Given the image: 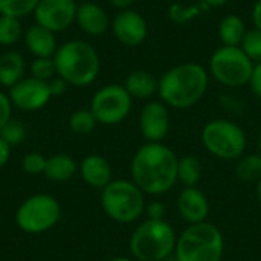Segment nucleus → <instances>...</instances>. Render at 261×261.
Listing matches in <instances>:
<instances>
[{"label": "nucleus", "instance_id": "nucleus-30", "mask_svg": "<svg viewBox=\"0 0 261 261\" xmlns=\"http://www.w3.org/2000/svg\"><path fill=\"white\" fill-rule=\"evenodd\" d=\"M29 75L41 81H50L54 76H57L54 57L52 58H34L29 64Z\"/></svg>", "mask_w": 261, "mask_h": 261}, {"label": "nucleus", "instance_id": "nucleus-33", "mask_svg": "<svg viewBox=\"0 0 261 261\" xmlns=\"http://www.w3.org/2000/svg\"><path fill=\"white\" fill-rule=\"evenodd\" d=\"M12 102L9 99V95L0 90V130L12 119Z\"/></svg>", "mask_w": 261, "mask_h": 261}, {"label": "nucleus", "instance_id": "nucleus-43", "mask_svg": "<svg viewBox=\"0 0 261 261\" xmlns=\"http://www.w3.org/2000/svg\"><path fill=\"white\" fill-rule=\"evenodd\" d=\"M107 261H135L132 257H113V258H110V260Z\"/></svg>", "mask_w": 261, "mask_h": 261}, {"label": "nucleus", "instance_id": "nucleus-11", "mask_svg": "<svg viewBox=\"0 0 261 261\" xmlns=\"http://www.w3.org/2000/svg\"><path fill=\"white\" fill-rule=\"evenodd\" d=\"M78 3L75 0H40L34 18L35 23L54 34L69 29L75 23Z\"/></svg>", "mask_w": 261, "mask_h": 261}, {"label": "nucleus", "instance_id": "nucleus-32", "mask_svg": "<svg viewBox=\"0 0 261 261\" xmlns=\"http://www.w3.org/2000/svg\"><path fill=\"white\" fill-rule=\"evenodd\" d=\"M46 161H47V158H44L41 153L31 151V153L23 156V159H21V170L26 174H31V176L43 174L44 168H46Z\"/></svg>", "mask_w": 261, "mask_h": 261}, {"label": "nucleus", "instance_id": "nucleus-34", "mask_svg": "<svg viewBox=\"0 0 261 261\" xmlns=\"http://www.w3.org/2000/svg\"><path fill=\"white\" fill-rule=\"evenodd\" d=\"M165 213H167V208L159 200H153L147 203L145 206V216L150 220H165Z\"/></svg>", "mask_w": 261, "mask_h": 261}, {"label": "nucleus", "instance_id": "nucleus-26", "mask_svg": "<svg viewBox=\"0 0 261 261\" xmlns=\"http://www.w3.org/2000/svg\"><path fill=\"white\" fill-rule=\"evenodd\" d=\"M210 8L202 2L200 5H191L185 6L180 3H173L168 9V17L176 24H187L191 20H194L202 11H208Z\"/></svg>", "mask_w": 261, "mask_h": 261}, {"label": "nucleus", "instance_id": "nucleus-39", "mask_svg": "<svg viewBox=\"0 0 261 261\" xmlns=\"http://www.w3.org/2000/svg\"><path fill=\"white\" fill-rule=\"evenodd\" d=\"M252 21H254V28H257L258 31H261V0H257V3L254 5Z\"/></svg>", "mask_w": 261, "mask_h": 261}, {"label": "nucleus", "instance_id": "nucleus-35", "mask_svg": "<svg viewBox=\"0 0 261 261\" xmlns=\"http://www.w3.org/2000/svg\"><path fill=\"white\" fill-rule=\"evenodd\" d=\"M47 84H49V90H50V95H52V96H61V95L66 92L67 86H69V84H67L63 78H60L58 75L54 76L50 81H47Z\"/></svg>", "mask_w": 261, "mask_h": 261}, {"label": "nucleus", "instance_id": "nucleus-8", "mask_svg": "<svg viewBox=\"0 0 261 261\" xmlns=\"http://www.w3.org/2000/svg\"><path fill=\"white\" fill-rule=\"evenodd\" d=\"M254 63L240 49V46H220L210 58V73L213 78L226 87H245L249 84Z\"/></svg>", "mask_w": 261, "mask_h": 261}, {"label": "nucleus", "instance_id": "nucleus-16", "mask_svg": "<svg viewBox=\"0 0 261 261\" xmlns=\"http://www.w3.org/2000/svg\"><path fill=\"white\" fill-rule=\"evenodd\" d=\"M75 23L78 28L92 37L104 35L112 26V20L106 9L95 2H81L76 8Z\"/></svg>", "mask_w": 261, "mask_h": 261}, {"label": "nucleus", "instance_id": "nucleus-4", "mask_svg": "<svg viewBox=\"0 0 261 261\" xmlns=\"http://www.w3.org/2000/svg\"><path fill=\"white\" fill-rule=\"evenodd\" d=\"M177 234L167 220H144L132 232L128 248L135 261H164L174 254Z\"/></svg>", "mask_w": 261, "mask_h": 261}, {"label": "nucleus", "instance_id": "nucleus-18", "mask_svg": "<svg viewBox=\"0 0 261 261\" xmlns=\"http://www.w3.org/2000/svg\"><path fill=\"white\" fill-rule=\"evenodd\" d=\"M23 40L26 49L34 55V58H52L58 49L55 34L37 23L24 31Z\"/></svg>", "mask_w": 261, "mask_h": 261}, {"label": "nucleus", "instance_id": "nucleus-31", "mask_svg": "<svg viewBox=\"0 0 261 261\" xmlns=\"http://www.w3.org/2000/svg\"><path fill=\"white\" fill-rule=\"evenodd\" d=\"M0 138L9 145V147H15L18 144H21L26 138V128L24 124L20 122L18 119H11L2 130H0Z\"/></svg>", "mask_w": 261, "mask_h": 261}, {"label": "nucleus", "instance_id": "nucleus-25", "mask_svg": "<svg viewBox=\"0 0 261 261\" xmlns=\"http://www.w3.org/2000/svg\"><path fill=\"white\" fill-rule=\"evenodd\" d=\"M23 26L20 18L0 14V44L12 46L23 37Z\"/></svg>", "mask_w": 261, "mask_h": 261}, {"label": "nucleus", "instance_id": "nucleus-7", "mask_svg": "<svg viewBox=\"0 0 261 261\" xmlns=\"http://www.w3.org/2000/svg\"><path fill=\"white\" fill-rule=\"evenodd\" d=\"M205 150L222 161L240 159L248 147L245 130L234 121L217 118L206 122L200 133Z\"/></svg>", "mask_w": 261, "mask_h": 261}, {"label": "nucleus", "instance_id": "nucleus-10", "mask_svg": "<svg viewBox=\"0 0 261 261\" xmlns=\"http://www.w3.org/2000/svg\"><path fill=\"white\" fill-rule=\"evenodd\" d=\"M133 107V98L124 84H107L98 89L90 101V112L98 124L116 125L127 119Z\"/></svg>", "mask_w": 261, "mask_h": 261}, {"label": "nucleus", "instance_id": "nucleus-19", "mask_svg": "<svg viewBox=\"0 0 261 261\" xmlns=\"http://www.w3.org/2000/svg\"><path fill=\"white\" fill-rule=\"evenodd\" d=\"M124 87L133 99H148L154 93H158L159 80L151 72L139 69L133 70L125 78Z\"/></svg>", "mask_w": 261, "mask_h": 261}, {"label": "nucleus", "instance_id": "nucleus-41", "mask_svg": "<svg viewBox=\"0 0 261 261\" xmlns=\"http://www.w3.org/2000/svg\"><path fill=\"white\" fill-rule=\"evenodd\" d=\"M208 8H220V6H225L229 0H202Z\"/></svg>", "mask_w": 261, "mask_h": 261}, {"label": "nucleus", "instance_id": "nucleus-44", "mask_svg": "<svg viewBox=\"0 0 261 261\" xmlns=\"http://www.w3.org/2000/svg\"><path fill=\"white\" fill-rule=\"evenodd\" d=\"M258 154L261 156V132H260V136H258Z\"/></svg>", "mask_w": 261, "mask_h": 261}, {"label": "nucleus", "instance_id": "nucleus-20", "mask_svg": "<svg viewBox=\"0 0 261 261\" xmlns=\"http://www.w3.org/2000/svg\"><path fill=\"white\" fill-rule=\"evenodd\" d=\"M26 63L20 52L8 50L0 57V86L11 89L24 78Z\"/></svg>", "mask_w": 261, "mask_h": 261}, {"label": "nucleus", "instance_id": "nucleus-6", "mask_svg": "<svg viewBox=\"0 0 261 261\" xmlns=\"http://www.w3.org/2000/svg\"><path fill=\"white\" fill-rule=\"evenodd\" d=\"M145 194L133 180L115 179L101 190V208L116 223H133L145 214Z\"/></svg>", "mask_w": 261, "mask_h": 261}, {"label": "nucleus", "instance_id": "nucleus-1", "mask_svg": "<svg viewBox=\"0 0 261 261\" xmlns=\"http://www.w3.org/2000/svg\"><path fill=\"white\" fill-rule=\"evenodd\" d=\"M176 153L164 142H145L132 158L130 176L147 196L170 193L177 184Z\"/></svg>", "mask_w": 261, "mask_h": 261}, {"label": "nucleus", "instance_id": "nucleus-37", "mask_svg": "<svg viewBox=\"0 0 261 261\" xmlns=\"http://www.w3.org/2000/svg\"><path fill=\"white\" fill-rule=\"evenodd\" d=\"M11 159V147L0 138V170L9 162Z\"/></svg>", "mask_w": 261, "mask_h": 261}, {"label": "nucleus", "instance_id": "nucleus-3", "mask_svg": "<svg viewBox=\"0 0 261 261\" xmlns=\"http://www.w3.org/2000/svg\"><path fill=\"white\" fill-rule=\"evenodd\" d=\"M54 61L57 75L73 87L93 84L101 70L98 50L84 40H69L60 44Z\"/></svg>", "mask_w": 261, "mask_h": 261}, {"label": "nucleus", "instance_id": "nucleus-22", "mask_svg": "<svg viewBox=\"0 0 261 261\" xmlns=\"http://www.w3.org/2000/svg\"><path fill=\"white\" fill-rule=\"evenodd\" d=\"M246 31L245 20L240 15L229 14L220 20L217 34L223 46H240Z\"/></svg>", "mask_w": 261, "mask_h": 261}, {"label": "nucleus", "instance_id": "nucleus-45", "mask_svg": "<svg viewBox=\"0 0 261 261\" xmlns=\"http://www.w3.org/2000/svg\"><path fill=\"white\" fill-rule=\"evenodd\" d=\"M75 2H76V3H78V2H80V0H75Z\"/></svg>", "mask_w": 261, "mask_h": 261}, {"label": "nucleus", "instance_id": "nucleus-13", "mask_svg": "<svg viewBox=\"0 0 261 261\" xmlns=\"http://www.w3.org/2000/svg\"><path fill=\"white\" fill-rule=\"evenodd\" d=\"M112 31L116 40L128 47L139 46L148 35V24L144 15L128 8L119 11L112 20Z\"/></svg>", "mask_w": 261, "mask_h": 261}, {"label": "nucleus", "instance_id": "nucleus-12", "mask_svg": "<svg viewBox=\"0 0 261 261\" xmlns=\"http://www.w3.org/2000/svg\"><path fill=\"white\" fill-rule=\"evenodd\" d=\"M12 106L21 112H37L47 106L52 95L47 81L34 76H24L8 92Z\"/></svg>", "mask_w": 261, "mask_h": 261}, {"label": "nucleus", "instance_id": "nucleus-24", "mask_svg": "<svg viewBox=\"0 0 261 261\" xmlns=\"http://www.w3.org/2000/svg\"><path fill=\"white\" fill-rule=\"evenodd\" d=\"M234 174L245 184H257L261 179V156L258 153L243 154L236 161Z\"/></svg>", "mask_w": 261, "mask_h": 261}, {"label": "nucleus", "instance_id": "nucleus-14", "mask_svg": "<svg viewBox=\"0 0 261 261\" xmlns=\"http://www.w3.org/2000/svg\"><path fill=\"white\" fill-rule=\"evenodd\" d=\"M139 130L145 142H162L170 132L168 107L159 101H148L139 113Z\"/></svg>", "mask_w": 261, "mask_h": 261}, {"label": "nucleus", "instance_id": "nucleus-27", "mask_svg": "<svg viewBox=\"0 0 261 261\" xmlns=\"http://www.w3.org/2000/svg\"><path fill=\"white\" fill-rule=\"evenodd\" d=\"M98 125L96 118L90 112V109H80L73 112L69 118V127L76 135H89Z\"/></svg>", "mask_w": 261, "mask_h": 261}, {"label": "nucleus", "instance_id": "nucleus-5", "mask_svg": "<svg viewBox=\"0 0 261 261\" xmlns=\"http://www.w3.org/2000/svg\"><path fill=\"white\" fill-rule=\"evenodd\" d=\"M174 255L176 261H222L225 255V237L210 222L188 225L177 236Z\"/></svg>", "mask_w": 261, "mask_h": 261}, {"label": "nucleus", "instance_id": "nucleus-36", "mask_svg": "<svg viewBox=\"0 0 261 261\" xmlns=\"http://www.w3.org/2000/svg\"><path fill=\"white\" fill-rule=\"evenodd\" d=\"M249 86H251L254 95L261 99V63H257V64L254 66V72H252Z\"/></svg>", "mask_w": 261, "mask_h": 261}, {"label": "nucleus", "instance_id": "nucleus-21", "mask_svg": "<svg viewBox=\"0 0 261 261\" xmlns=\"http://www.w3.org/2000/svg\"><path fill=\"white\" fill-rule=\"evenodd\" d=\"M76 173H78L76 161L66 153H58V154L47 158L43 174L46 176V179L61 184V182L70 180Z\"/></svg>", "mask_w": 261, "mask_h": 261}, {"label": "nucleus", "instance_id": "nucleus-28", "mask_svg": "<svg viewBox=\"0 0 261 261\" xmlns=\"http://www.w3.org/2000/svg\"><path fill=\"white\" fill-rule=\"evenodd\" d=\"M40 0H0V14L11 17H26L34 14Z\"/></svg>", "mask_w": 261, "mask_h": 261}, {"label": "nucleus", "instance_id": "nucleus-17", "mask_svg": "<svg viewBox=\"0 0 261 261\" xmlns=\"http://www.w3.org/2000/svg\"><path fill=\"white\" fill-rule=\"evenodd\" d=\"M78 173L81 179L92 188L102 190L113 180V171L110 162L101 154H89L78 164Z\"/></svg>", "mask_w": 261, "mask_h": 261}, {"label": "nucleus", "instance_id": "nucleus-9", "mask_svg": "<svg viewBox=\"0 0 261 261\" xmlns=\"http://www.w3.org/2000/svg\"><path fill=\"white\" fill-rule=\"evenodd\" d=\"M61 219L60 202L44 193L29 196L15 211V225L26 234H43L52 229Z\"/></svg>", "mask_w": 261, "mask_h": 261}, {"label": "nucleus", "instance_id": "nucleus-38", "mask_svg": "<svg viewBox=\"0 0 261 261\" xmlns=\"http://www.w3.org/2000/svg\"><path fill=\"white\" fill-rule=\"evenodd\" d=\"M222 102H223V106H225L228 110H231V112H237V113H240V112H242V109H243L242 102H240V101H237V99H234V98H231L229 95L222 96Z\"/></svg>", "mask_w": 261, "mask_h": 261}, {"label": "nucleus", "instance_id": "nucleus-23", "mask_svg": "<svg viewBox=\"0 0 261 261\" xmlns=\"http://www.w3.org/2000/svg\"><path fill=\"white\" fill-rule=\"evenodd\" d=\"M202 180V162L197 156L188 154L179 158L177 162V182L188 187H197Z\"/></svg>", "mask_w": 261, "mask_h": 261}, {"label": "nucleus", "instance_id": "nucleus-42", "mask_svg": "<svg viewBox=\"0 0 261 261\" xmlns=\"http://www.w3.org/2000/svg\"><path fill=\"white\" fill-rule=\"evenodd\" d=\"M255 194H257V200H258V203L261 205V179L255 184Z\"/></svg>", "mask_w": 261, "mask_h": 261}, {"label": "nucleus", "instance_id": "nucleus-2", "mask_svg": "<svg viewBox=\"0 0 261 261\" xmlns=\"http://www.w3.org/2000/svg\"><path fill=\"white\" fill-rule=\"evenodd\" d=\"M210 84V72L197 63H182L159 78V99L173 109H190L200 102Z\"/></svg>", "mask_w": 261, "mask_h": 261}, {"label": "nucleus", "instance_id": "nucleus-29", "mask_svg": "<svg viewBox=\"0 0 261 261\" xmlns=\"http://www.w3.org/2000/svg\"><path fill=\"white\" fill-rule=\"evenodd\" d=\"M240 49L248 55V58L254 64L261 63V31H258L257 28L248 29L240 43Z\"/></svg>", "mask_w": 261, "mask_h": 261}, {"label": "nucleus", "instance_id": "nucleus-40", "mask_svg": "<svg viewBox=\"0 0 261 261\" xmlns=\"http://www.w3.org/2000/svg\"><path fill=\"white\" fill-rule=\"evenodd\" d=\"M135 2H136V0H110L112 6H115V8L119 9V11L132 8V5H133Z\"/></svg>", "mask_w": 261, "mask_h": 261}, {"label": "nucleus", "instance_id": "nucleus-15", "mask_svg": "<svg viewBox=\"0 0 261 261\" xmlns=\"http://www.w3.org/2000/svg\"><path fill=\"white\" fill-rule=\"evenodd\" d=\"M176 206L180 219L188 225L206 222L210 214V200L206 194L197 187L184 188L177 196Z\"/></svg>", "mask_w": 261, "mask_h": 261}]
</instances>
